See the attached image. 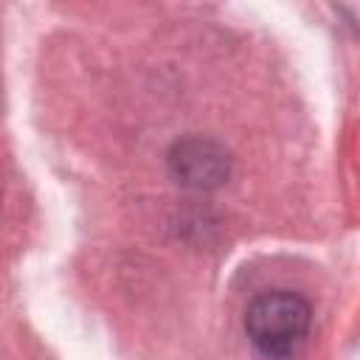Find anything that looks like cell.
<instances>
[{"mask_svg":"<svg viewBox=\"0 0 360 360\" xmlns=\"http://www.w3.org/2000/svg\"><path fill=\"white\" fill-rule=\"evenodd\" d=\"M312 323L309 304L292 290L259 292L245 309L250 343L270 360H287L301 352Z\"/></svg>","mask_w":360,"mask_h":360,"instance_id":"cell-1","label":"cell"},{"mask_svg":"<svg viewBox=\"0 0 360 360\" xmlns=\"http://www.w3.org/2000/svg\"><path fill=\"white\" fill-rule=\"evenodd\" d=\"M169 160L174 177L194 188H211L228 177V155L217 143L202 138L180 141Z\"/></svg>","mask_w":360,"mask_h":360,"instance_id":"cell-2","label":"cell"}]
</instances>
